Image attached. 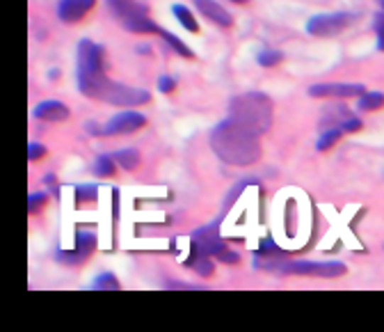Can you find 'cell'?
I'll return each mask as SVG.
<instances>
[{"mask_svg":"<svg viewBox=\"0 0 384 332\" xmlns=\"http://www.w3.org/2000/svg\"><path fill=\"white\" fill-rule=\"evenodd\" d=\"M258 138L261 136L256 131L229 115L213 129L211 147L222 163L247 168V165H254L261 159V142H258Z\"/></svg>","mask_w":384,"mask_h":332,"instance_id":"1","label":"cell"},{"mask_svg":"<svg viewBox=\"0 0 384 332\" xmlns=\"http://www.w3.org/2000/svg\"><path fill=\"white\" fill-rule=\"evenodd\" d=\"M352 23V16L348 12H327L316 14L307 21V33L311 37H336Z\"/></svg>","mask_w":384,"mask_h":332,"instance_id":"7","label":"cell"},{"mask_svg":"<svg viewBox=\"0 0 384 332\" xmlns=\"http://www.w3.org/2000/svg\"><path fill=\"white\" fill-rule=\"evenodd\" d=\"M168 289H197L194 284H183V282H165Z\"/></svg>","mask_w":384,"mask_h":332,"instance_id":"32","label":"cell"},{"mask_svg":"<svg viewBox=\"0 0 384 332\" xmlns=\"http://www.w3.org/2000/svg\"><path fill=\"white\" fill-rule=\"evenodd\" d=\"M258 252L275 255V252H282V250H279L277 243L273 241V238H270V236H263V238H261V247H258Z\"/></svg>","mask_w":384,"mask_h":332,"instance_id":"29","label":"cell"},{"mask_svg":"<svg viewBox=\"0 0 384 332\" xmlns=\"http://www.w3.org/2000/svg\"><path fill=\"white\" fill-rule=\"evenodd\" d=\"M307 92L314 99H350V97H361L368 90L361 82H316Z\"/></svg>","mask_w":384,"mask_h":332,"instance_id":"8","label":"cell"},{"mask_svg":"<svg viewBox=\"0 0 384 332\" xmlns=\"http://www.w3.org/2000/svg\"><path fill=\"white\" fill-rule=\"evenodd\" d=\"M282 60H284V55L279 53V50H270V48L261 50V53L256 55V62H258L261 67H277Z\"/></svg>","mask_w":384,"mask_h":332,"instance_id":"23","label":"cell"},{"mask_svg":"<svg viewBox=\"0 0 384 332\" xmlns=\"http://www.w3.org/2000/svg\"><path fill=\"white\" fill-rule=\"evenodd\" d=\"M194 7L199 9L204 18H209L215 26H220V28L234 26V16L226 12L220 3H215V0H194Z\"/></svg>","mask_w":384,"mask_h":332,"instance_id":"13","label":"cell"},{"mask_svg":"<svg viewBox=\"0 0 384 332\" xmlns=\"http://www.w3.org/2000/svg\"><path fill=\"white\" fill-rule=\"evenodd\" d=\"M57 76H60L57 69H50V71H48V78H57Z\"/></svg>","mask_w":384,"mask_h":332,"instance_id":"34","label":"cell"},{"mask_svg":"<svg viewBox=\"0 0 384 332\" xmlns=\"http://www.w3.org/2000/svg\"><path fill=\"white\" fill-rule=\"evenodd\" d=\"M273 112H275L273 101L263 92H247V95L234 97L229 106V115L236 117L238 122H243L252 131H256L258 136H263L273 127Z\"/></svg>","mask_w":384,"mask_h":332,"instance_id":"3","label":"cell"},{"mask_svg":"<svg viewBox=\"0 0 384 332\" xmlns=\"http://www.w3.org/2000/svg\"><path fill=\"white\" fill-rule=\"evenodd\" d=\"M234 3H241V5H245V3H250V0H234Z\"/></svg>","mask_w":384,"mask_h":332,"instance_id":"36","label":"cell"},{"mask_svg":"<svg viewBox=\"0 0 384 332\" xmlns=\"http://www.w3.org/2000/svg\"><path fill=\"white\" fill-rule=\"evenodd\" d=\"M174 90H176V78L163 74V76L158 78V92H163V95H172Z\"/></svg>","mask_w":384,"mask_h":332,"instance_id":"27","label":"cell"},{"mask_svg":"<svg viewBox=\"0 0 384 332\" xmlns=\"http://www.w3.org/2000/svg\"><path fill=\"white\" fill-rule=\"evenodd\" d=\"M384 106V92H364L361 97H357V110L361 112H373L380 110Z\"/></svg>","mask_w":384,"mask_h":332,"instance_id":"15","label":"cell"},{"mask_svg":"<svg viewBox=\"0 0 384 332\" xmlns=\"http://www.w3.org/2000/svg\"><path fill=\"white\" fill-rule=\"evenodd\" d=\"M76 80L82 97L97 99L101 87L108 82L106 76V48L94 44L92 39L78 41L76 55Z\"/></svg>","mask_w":384,"mask_h":332,"instance_id":"2","label":"cell"},{"mask_svg":"<svg viewBox=\"0 0 384 332\" xmlns=\"http://www.w3.org/2000/svg\"><path fill=\"white\" fill-rule=\"evenodd\" d=\"M341 129H344V133H357L361 129V119L357 117H348L344 124H341Z\"/></svg>","mask_w":384,"mask_h":332,"instance_id":"30","label":"cell"},{"mask_svg":"<svg viewBox=\"0 0 384 332\" xmlns=\"http://www.w3.org/2000/svg\"><path fill=\"white\" fill-rule=\"evenodd\" d=\"M115 170H117V161H115V156H110V154H103V156H99L94 161V165H92V172H94L97 176H101V179L112 176Z\"/></svg>","mask_w":384,"mask_h":332,"instance_id":"18","label":"cell"},{"mask_svg":"<svg viewBox=\"0 0 384 332\" xmlns=\"http://www.w3.org/2000/svg\"><path fill=\"white\" fill-rule=\"evenodd\" d=\"M215 259H220L222 264H238V262H241V257H238V252L229 250V247H224V250L217 252Z\"/></svg>","mask_w":384,"mask_h":332,"instance_id":"28","label":"cell"},{"mask_svg":"<svg viewBox=\"0 0 384 332\" xmlns=\"http://www.w3.org/2000/svg\"><path fill=\"white\" fill-rule=\"evenodd\" d=\"M348 117H352V115H350V108L331 106V108H325L323 119H320V127H323V131H325V129H336V127H341V124H344Z\"/></svg>","mask_w":384,"mask_h":332,"instance_id":"14","label":"cell"},{"mask_svg":"<svg viewBox=\"0 0 384 332\" xmlns=\"http://www.w3.org/2000/svg\"><path fill=\"white\" fill-rule=\"evenodd\" d=\"M110 14L115 16L124 30L133 35H160L158 23L149 16V7L138 0H106Z\"/></svg>","mask_w":384,"mask_h":332,"instance_id":"4","label":"cell"},{"mask_svg":"<svg viewBox=\"0 0 384 332\" xmlns=\"http://www.w3.org/2000/svg\"><path fill=\"white\" fill-rule=\"evenodd\" d=\"M378 5H380V9H382V12H384V0H378Z\"/></svg>","mask_w":384,"mask_h":332,"instance_id":"35","label":"cell"},{"mask_svg":"<svg viewBox=\"0 0 384 332\" xmlns=\"http://www.w3.org/2000/svg\"><path fill=\"white\" fill-rule=\"evenodd\" d=\"M341 136H344V129H341V127H336V129H325L323 133H320L318 142H316V149H318V151H327L329 147H334L336 140H339Z\"/></svg>","mask_w":384,"mask_h":332,"instance_id":"21","label":"cell"},{"mask_svg":"<svg viewBox=\"0 0 384 332\" xmlns=\"http://www.w3.org/2000/svg\"><path fill=\"white\" fill-rule=\"evenodd\" d=\"M279 273L302 277H344L348 266L341 262H286L279 268Z\"/></svg>","mask_w":384,"mask_h":332,"instance_id":"6","label":"cell"},{"mask_svg":"<svg viewBox=\"0 0 384 332\" xmlns=\"http://www.w3.org/2000/svg\"><path fill=\"white\" fill-rule=\"evenodd\" d=\"M46 156V147L44 144H39V142H30L28 144V161L30 163H35L39 159H44Z\"/></svg>","mask_w":384,"mask_h":332,"instance_id":"25","label":"cell"},{"mask_svg":"<svg viewBox=\"0 0 384 332\" xmlns=\"http://www.w3.org/2000/svg\"><path fill=\"white\" fill-rule=\"evenodd\" d=\"M160 39L165 41V44H168L172 50H176V53H179L181 58H185V60H192L194 58V53H192V48H188L183 44V41L176 37V35H172V33H168V30H160Z\"/></svg>","mask_w":384,"mask_h":332,"instance_id":"19","label":"cell"},{"mask_svg":"<svg viewBox=\"0 0 384 332\" xmlns=\"http://www.w3.org/2000/svg\"><path fill=\"white\" fill-rule=\"evenodd\" d=\"M44 183H46V188H48L50 193L57 195V176H55V174H46V176H44Z\"/></svg>","mask_w":384,"mask_h":332,"instance_id":"31","label":"cell"},{"mask_svg":"<svg viewBox=\"0 0 384 332\" xmlns=\"http://www.w3.org/2000/svg\"><path fill=\"white\" fill-rule=\"evenodd\" d=\"M97 191H99L97 183H80V186H76V202L78 204L94 202L97 200Z\"/></svg>","mask_w":384,"mask_h":332,"instance_id":"22","label":"cell"},{"mask_svg":"<svg viewBox=\"0 0 384 332\" xmlns=\"http://www.w3.org/2000/svg\"><path fill=\"white\" fill-rule=\"evenodd\" d=\"M112 156H115L117 165H121V168H124V170H128V172L138 170V165H140V161H142L140 151L135 149V147H128V149H119V151H115V154H112Z\"/></svg>","mask_w":384,"mask_h":332,"instance_id":"16","label":"cell"},{"mask_svg":"<svg viewBox=\"0 0 384 332\" xmlns=\"http://www.w3.org/2000/svg\"><path fill=\"white\" fill-rule=\"evenodd\" d=\"M373 30H375V35H378V50H382V53H384V12H380V14L375 16Z\"/></svg>","mask_w":384,"mask_h":332,"instance_id":"26","label":"cell"},{"mask_svg":"<svg viewBox=\"0 0 384 332\" xmlns=\"http://www.w3.org/2000/svg\"><path fill=\"white\" fill-rule=\"evenodd\" d=\"M46 193H30L28 195V213L35 215L37 211H41V206L46 204Z\"/></svg>","mask_w":384,"mask_h":332,"instance_id":"24","label":"cell"},{"mask_svg":"<svg viewBox=\"0 0 384 332\" xmlns=\"http://www.w3.org/2000/svg\"><path fill=\"white\" fill-rule=\"evenodd\" d=\"M138 50H140V53H149L151 46H149V44H140V46H138Z\"/></svg>","mask_w":384,"mask_h":332,"instance_id":"33","label":"cell"},{"mask_svg":"<svg viewBox=\"0 0 384 332\" xmlns=\"http://www.w3.org/2000/svg\"><path fill=\"white\" fill-rule=\"evenodd\" d=\"M172 14L179 18V23H181L185 30H188V33H199V23H197L194 14H192L185 5H174V7H172Z\"/></svg>","mask_w":384,"mask_h":332,"instance_id":"17","label":"cell"},{"mask_svg":"<svg viewBox=\"0 0 384 332\" xmlns=\"http://www.w3.org/2000/svg\"><path fill=\"white\" fill-rule=\"evenodd\" d=\"M97 101L110 103V106H119V108H138V106H144V103H149L151 95L142 87H131V85H124V82L108 78V82L97 95Z\"/></svg>","mask_w":384,"mask_h":332,"instance_id":"5","label":"cell"},{"mask_svg":"<svg viewBox=\"0 0 384 332\" xmlns=\"http://www.w3.org/2000/svg\"><path fill=\"white\" fill-rule=\"evenodd\" d=\"M97 0H60L57 18L62 23H78L94 9Z\"/></svg>","mask_w":384,"mask_h":332,"instance_id":"11","label":"cell"},{"mask_svg":"<svg viewBox=\"0 0 384 332\" xmlns=\"http://www.w3.org/2000/svg\"><path fill=\"white\" fill-rule=\"evenodd\" d=\"M71 110L65 106L62 101L55 99H48V101H41L33 108V117L39 122H50V124H57V122H65L69 119Z\"/></svg>","mask_w":384,"mask_h":332,"instance_id":"12","label":"cell"},{"mask_svg":"<svg viewBox=\"0 0 384 332\" xmlns=\"http://www.w3.org/2000/svg\"><path fill=\"white\" fill-rule=\"evenodd\" d=\"M97 247V234L92 232H78L76 234V250L65 252V250H57L55 259L62 264H69V266H80L87 262V257H92Z\"/></svg>","mask_w":384,"mask_h":332,"instance_id":"10","label":"cell"},{"mask_svg":"<svg viewBox=\"0 0 384 332\" xmlns=\"http://www.w3.org/2000/svg\"><path fill=\"white\" fill-rule=\"evenodd\" d=\"M147 127V117L135 110H121L115 117H110L106 127L101 129V136H128Z\"/></svg>","mask_w":384,"mask_h":332,"instance_id":"9","label":"cell"},{"mask_svg":"<svg viewBox=\"0 0 384 332\" xmlns=\"http://www.w3.org/2000/svg\"><path fill=\"white\" fill-rule=\"evenodd\" d=\"M89 289H94V291H110V289L112 291H117V289H121V284L112 273H101L94 277V282L89 284Z\"/></svg>","mask_w":384,"mask_h":332,"instance_id":"20","label":"cell"}]
</instances>
